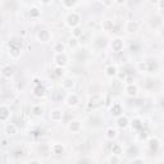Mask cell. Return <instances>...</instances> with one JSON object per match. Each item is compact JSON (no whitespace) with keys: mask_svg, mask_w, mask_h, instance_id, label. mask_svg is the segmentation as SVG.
Returning a JSON list of instances; mask_svg holds the SVG:
<instances>
[{"mask_svg":"<svg viewBox=\"0 0 164 164\" xmlns=\"http://www.w3.org/2000/svg\"><path fill=\"white\" fill-rule=\"evenodd\" d=\"M80 21H81V17L77 12H71V13H68V15L65 17L67 26H69V27H72V28L78 27Z\"/></svg>","mask_w":164,"mask_h":164,"instance_id":"6da1fadb","label":"cell"},{"mask_svg":"<svg viewBox=\"0 0 164 164\" xmlns=\"http://www.w3.org/2000/svg\"><path fill=\"white\" fill-rule=\"evenodd\" d=\"M9 48H11V54L17 58L21 55V48H22V42L18 40H12L9 42Z\"/></svg>","mask_w":164,"mask_h":164,"instance_id":"7a4b0ae2","label":"cell"},{"mask_svg":"<svg viewBox=\"0 0 164 164\" xmlns=\"http://www.w3.org/2000/svg\"><path fill=\"white\" fill-rule=\"evenodd\" d=\"M123 46H124V42L120 37H117L111 41V49H113V51H116V53H120V51L123 50Z\"/></svg>","mask_w":164,"mask_h":164,"instance_id":"3957f363","label":"cell"},{"mask_svg":"<svg viewBox=\"0 0 164 164\" xmlns=\"http://www.w3.org/2000/svg\"><path fill=\"white\" fill-rule=\"evenodd\" d=\"M103 104V98L100 95H92V96L89 99V107L90 108H98Z\"/></svg>","mask_w":164,"mask_h":164,"instance_id":"277c9868","label":"cell"},{"mask_svg":"<svg viewBox=\"0 0 164 164\" xmlns=\"http://www.w3.org/2000/svg\"><path fill=\"white\" fill-rule=\"evenodd\" d=\"M37 39L41 42H49L51 40V32L48 30H40L37 32Z\"/></svg>","mask_w":164,"mask_h":164,"instance_id":"5b68a950","label":"cell"},{"mask_svg":"<svg viewBox=\"0 0 164 164\" xmlns=\"http://www.w3.org/2000/svg\"><path fill=\"white\" fill-rule=\"evenodd\" d=\"M54 62H55V64H57L58 67L64 68V67L67 65L68 59H67L65 54H55V57H54Z\"/></svg>","mask_w":164,"mask_h":164,"instance_id":"8992f818","label":"cell"},{"mask_svg":"<svg viewBox=\"0 0 164 164\" xmlns=\"http://www.w3.org/2000/svg\"><path fill=\"white\" fill-rule=\"evenodd\" d=\"M45 94H46V90L44 86L41 83H36V86L33 87V95H35L36 98H44Z\"/></svg>","mask_w":164,"mask_h":164,"instance_id":"52a82bcc","label":"cell"},{"mask_svg":"<svg viewBox=\"0 0 164 164\" xmlns=\"http://www.w3.org/2000/svg\"><path fill=\"white\" fill-rule=\"evenodd\" d=\"M50 119L53 120V122H60V120L63 119V111L59 110V109L51 110V113H50Z\"/></svg>","mask_w":164,"mask_h":164,"instance_id":"ba28073f","label":"cell"},{"mask_svg":"<svg viewBox=\"0 0 164 164\" xmlns=\"http://www.w3.org/2000/svg\"><path fill=\"white\" fill-rule=\"evenodd\" d=\"M139 28V23L136 21H128L126 23V32L127 33H135Z\"/></svg>","mask_w":164,"mask_h":164,"instance_id":"9c48e42d","label":"cell"},{"mask_svg":"<svg viewBox=\"0 0 164 164\" xmlns=\"http://www.w3.org/2000/svg\"><path fill=\"white\" fill-rule=\"evenodd\" d=\"M65 103H67L68 107H76L77 104H78V96H77L76 94H69L67 96Z\"/></svg>","mask_w":164,"mask_h":164,"instance_id":"30bf717a","label":"cell"},{"mask_svg":"<svg viewBox=\"0 0 164 164\" xmlns=\"http://www.w3.org/2000/svg\"><path fill=\"white\" fill-rule=\"evenodd\" d=\"M128 124H129V120H128V118L126 116H120V117L117 118V126H118V128L124 129Z\"/></svg>","mask_w":164,"mask_h":164,"instance_id":"8fae6325","label":"cell"},{"mask_svg":"<svg viewBox=\"0 0 164 164\" xmlns=\"http://www.w3.org/2000/svg\"><path fill=\"white\" fill-rule=\"evenodd\" d=\"M68 128H69L71 132H80L81 131V122L80 120H72V122H69V124H68Z\"/></svg>","mask_w":164,"mask_h":164,"instance_id":"7c38bea8","label":"cell"},{"mask_svg":"<svg viewBox=\"0 0 164 164\" xmlns=\"http://www.w3.org/2000/svg\"><path fill=\"white\" fill-rule=\"evenodd\" d=\"M110 113L113 116H116V117H120V114H122V105H120L119 103L113 104L111 108H110Z\"/></svg>","mask_w":164,"mask_h":164,"instance_id":"4fadbf2b","label":"cell"},{"mask_svg":"<svg viewBox=\"0 0 164 164\" xmlns=\"http://www.w3.org/2000/svg\"><path fill=\"white\" fill-rule=\"evenodd\" d=\"M110 150H111V155H117V157H119V155L123 153L122 146H120L119 144H111Z\"/></svg>","mask_w":164,"mask_h":164,"instance_id":"5bb4252c","label":"cell"},{"mask_svg":"<svg viewBox=\"0 0 164 164\" xmlns=\"http://www.w3.org/2000/svg\"><path fill=\"white\" fill-rule=\"evenodd\" d=\"M126 94L128 95V96H136L137 95V86L133 85V83L128 85L126 87Z\"/></svg>","mask_w":164,"mask_h":164,"instance_id":"9a60e30c","label":"cell"},{"mask_svg":"<svg viewBox=\"0 0 164 164\" xmlns=\"http://www.w3.org/2000/svg\"><path fill=\"white\" fill-rule=\"evenodd\" d=\"M149 148H150V150L153 153H155V151L158 150V148H159V141H158L157 137H151V139L149 140Z\"/></svg>","mask_w":164,"mask_h":164,"instance_id":"2e32d148","label":"cell"},{"mask_svg":"<svg viewBox=\"0 0 164 164\" xmlns=\"http://www.w3.org/2000/svg\"><path fill=\"white\" fill-rule=\"evenodd\" d=\"M157 69H158V63L155 60L146 62V72H155Z\"/></svg>","mask_w":164,"mask_h":164,"instance_id":"e0dca14e","label":"cell"},{"mask_svg":"<svg viewBox=\"0 0 164 164\" xmlns=\"http://www.w3.org/2000/svg\"><path fill=\"white\" fill-rule=\"evenodd\" d=\"M51 151H53L54 154L57 155H60L64 153V146L62 144H54L53 146H51Z\"/></svg>","mask_w":164,"mask_h":164,"instance_id":"ac0fdd59","label":"cell"},{"mask_svg":"<svg viewBox=\"0 0 164 164\" xmlns=\"http://www.w3.org/2000/svg\"><path fill=\"white\" fill-rule=\"evenodd\" d=\"M114 28V22L110 21V19H105L103 22V30L104 31H113Z\"/></svg>","mask_w":164,"mask_h":164,"instance_id":"d6986e66","label":"cell"},{"mask_svg":"<svg viewBox=\"0 0 164 164\" xmlns=\"http://www.w3.org/2000/svg\"><path fill=\"white\" fill-rule=\"evenodd\" d=\"M105 137L108 140H113V139H116L117 137V131L114 128H111V127H109L107 131H105Z\"/></svg>","mask_w":164,"mask_h":164,"instance_id":"ffe728a7","label":"cell"},{"mask_svg":"<svg viewBox=\"0 0 164 164\" xmlns=\"http://www.w3.org/2000/svg\"><path fill=\"white\" fill-rule=\"evenodd\" d=\"M131 126H132V129H136V131H139V129H142V127H144L142 122H141V120H140L139 118H135V119H132Z\"/></svg>","mask_w":164,"mask_h":164,"instance_id":"44dd1931","label":"cell"},{"mask_svg":"<svg viewBox=\"0 0 164 164\" xmlns=\"http://www.w3.org/2000/svg\"><path fill=\"white\" fill-rule=\"evenodd\" d=\"M105 74L108 77H114L117 74V67L116 65H108L105 69Z\"/></svg>","mask_w":164,"mask_h":164,"instance_id":"7402d4cb","label":"cell"},{"mask_svg":"<svg viewBox=\"0 0 164 164\" xmlns=\"http://www.w3.org/2000/svg\"><path fill=\"white\" fill-rule=\"evenodd\" d=\"M0 111H2V116H0V120H2V122H5L6 120V118H8V116H9V109H8L5 105H3L2 107V109H0Z\"/></svg>","mask_w":164,"mask_h":164,"instance_id":"603a6c76","label":"cell"},{"mask_svg":"<svg viewBox=\"0 0 164 164\" xmlns=\"http://www.w3.org/2000/svg\"><path fill=\"white\" fill-rule=\"evenodd\" d=\"M5 132L8 135H14V133H17V127L13 123H8L5 126Z\"/></svg>","mask_w":164,"mask_h":164,"instance_id":"cb8c5ba5","label":"cell"},{"mask_svg":"<svg viewBox=\"0 0 164 164\" xmlns=\"http://www.w3.org/2000/svg\"><path fill=\"white\" fill-rule=\"evenodd\" d=\"M77 4V2H73V0H63L62 2V5L65 8V9H69V8H73V6H76Z\"/></svg>","mask_w":164,"mask_h":164,"instance_id":"d4e9b609","label":"cell"},{"mask_svg":"<svg viewBox=\"0 0 164 164\" xmlns=\"http://www.w3.org/2000/svg\"><path fill=\"white\" fill-rule=\"evenodd\" d=\"M54 51H55L57 54H64V51H65L64 44H62V42H58V44L54 46Z\"/></svg>","mask_w":164,"mask_h":164,"instance_id":"484cf974","label":"cell"},{"mask_svg":"<svg viewBox=\"0 0 164 164\" xmlns=\"http://www.w3.org/2000/svg\"><path fill=\"white\" fill-rule=\"evenodd\" d=\"M73 86H74V82H73L72 78H65V80H64V82H63V87H64L65 90H72Z\"/></svg>","mask_w":164,"mask_h":164,"instance_id":"4316f807","label":"cell"},{"mask_svg":"<svg viewBox=\"0 0 164 164\" xmlns=\"http://www.w3.org/2000/svg\"><path fill=\"white\" fill-rule=\"evenodd\" d=\"M137 153H139V149H137V146H133V145L129 146L128 150H127V154L131 155V157H136Z\"/></svg>","mask_w":164,"mask_h":164,"instance_id":"83f0119b","label":"cell"},{"mask_svg":"<svg viewBox=\"0 0 164 164\" xmlns=\"http://www.w3.org/2000/svg\"><path fill=\"white\" fill-rule=\"evenodd\" d=\"M32 114H33V116H36V117L41 116V114H42V108H41L40 105L32 107Z\"/></svg>","mask_w":164,"mask_h":164,"instance_id":"f1b7e54d","label":"cell"},{"mask_svg":"<svg viewBox=\"0 0 164 164\" xmlns=\"http://www.w3.org/2000/svg\"><path fill=\"white\" fill-rule=\"evenodd\" d=\"M80 36H82V28L80 27H76V28H73V37H76V39H78Z\"/></svg>","mask_w":164,"mask_h":164,"instance_id":"f546056e","label":"cell"},{"mask_svg":"<svg viewBox=\"0 0 164 164\" xmlns=\"http://www.w3.org/2000/svg\"><path fill=\"white\" fill-rule=\"evenodd\" d=\"M12 72H13V69L11 67H5L3 69V77H6V78H8V77L12 76Z\"/></svg>","mask_w":164,"mask_h":164,"instance_id":"4dcf8cb0","label":"cell"},{"mask_svg":"<svg viewBox=\"0 0 164 164\" xmlns=\"http://www.w3.org/2000/svg\"><path fill=\"white\" fill-rule=\"evenodd\" d=\"M39 15H40V11L37 9V8H32L31 12H30V17H31V18H37Z\"/></svg>","mask_w":164,"mask_h":164,"instance_id":"1f68e13d","label":"cell"},{"mask_svg":"<svg viewBox=\"0 0 164 164\" xmlns=\"http://www.w3.org/2000/svg\"><path fill=\"white\" fill-rule=\"evenodd\" d=\"M68 44H69V46L71 48H77V45H78V41H77V39L76 37H72V39H69V42H68Z\"/></svg>","mask_w":164,"mask_h":164,"instance_id":"d6a6232c","label":"cell"},{"mask_svg":"<svg viewBox=\"0 0 164 164\" xmlns=\"http://www.w3.org/2000/svg\"><path fill=\"white\" fill-rule=\"evenodd\" d=\"M109 162H110V164H118V163H119V159H118L117 155H111L110 159H109Z\"/></svg>","mask_w":164,"mask_h":164,"instance_id":"836d02e7","label":"cell"},{"mask_svg":"<svg viewBox=\"0 0 164 164\" xmlns=\"http://www.w3.org/2000/svg\"><path fill=\"white\" fill-rule=\"evenodd\" d=\"M137 68H139L140 71H145L146 72V62H140L139 65H137Z\"/></svg>","mask_w":164,"mask_h":164,"instance_id":"e575fe53","label":"cell"},{"mask_svg":"<svg viewBox=\"0 0 164 164\" xmlns=\"http://www.w3.org/2000/svg\"><path fill=\"white\" fill-rule=\"evenodd\" d=\"M63 73H64V71H63V68H60V67H58L57 69H55V76L57 77H60V76H63Z\"/></svg>","mask_w":164,"mask_h":164,"instance_id":"d590c367","label":"cell"},{"mask_svg":"<svg viewBox=\"0 0 164 164\" xmlns=\"http://www.w3.org/2000/svg\"><path fill=\"white\" fill-rule=\"evenodd\" d=\"M131 164H145V162H144V159H141V158H135V159L132 160Z\"/></svg>","mask_w":164,"mask_h":164,"instance_id":"8d00e7d4","label":"cell"},{"mask_svg":"<svg viewBox=\"0 0 164 164\" xmlns=\"http://www.w3.org/2000/svg\"><path fill=\"white\" fill-rule=\"evenodd\" d=\"M8 145V142H6V140H3V146H4V148H5V146Z\"/></svg>","mask_w":164,"mask_h":164,"instance_id":"74e56055","label":"cell"}]
</instances>
